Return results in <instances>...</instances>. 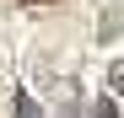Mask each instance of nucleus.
Segmentation results:
<instances>
[{"label":"nucleus","instance_id":"nucleus-1","mask_svg":"<svg viewBox=\"0 0 124 118\" xmlns=\"http://www.w3.org/2000/svg\"><path fill=\"white\" fill-rule=\"evenodd\" d=\"M108 91L124 97V59H113V65H108Z\"/></svg>","mask_w":124,"mask_h":118},{"label":"nucleus","instance_id":"nucleus-2","mask_svg":"<svg viewBox=\"0 0 124 118\" xmlns=\"http://www.w3.org/2000/svg\"><path fill=\"white\" fill-rule=\"evenodd\" d=\"M92 118H119V107H113V97H102V102H97V113Z\"/></svg>","mask_w":124,"mask_h":118},{"label":"nucleus","instance_id":"nucleus-3","mask_svg":"<svg viewBox=\"0 0 124 118\" xmlns=\"http://www.w3.org/2000/svg\"><path fill=\"white\" fill-rule=\"evenodd\" d=\"M16 6H54V0H16Z\"/></svg>","mask_w":124,"mask_h":118}]
</instances>
